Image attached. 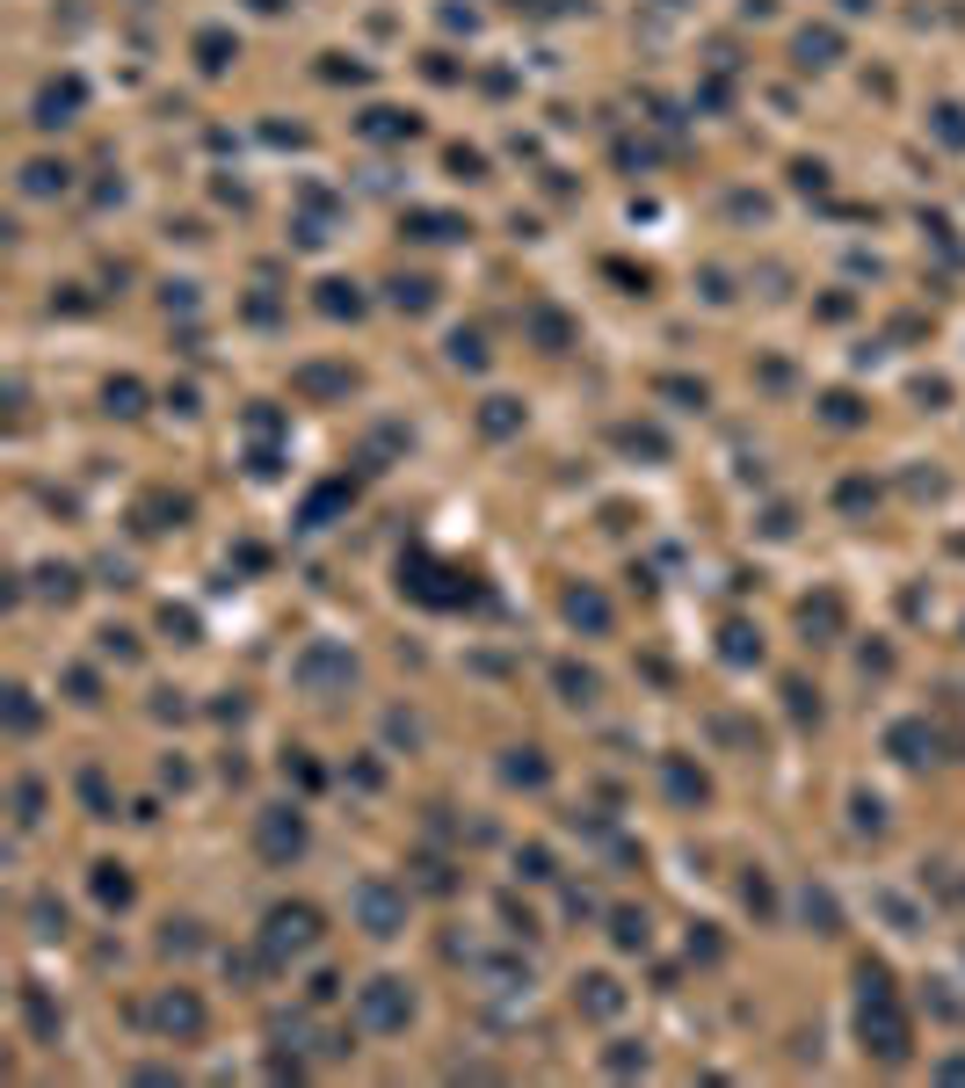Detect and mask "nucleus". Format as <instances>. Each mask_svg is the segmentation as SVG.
<instances>
[{
  "instance_id": "nucleus-1",
  "label": "nucleus",
  "mask_w": 965,
  "mask_h": 1088,
  "mask_svg": "<svg viewBox=\"0 0 965 1088\" xmlns=\"http://www.w3.org/2000/svg\"><path fill=\"white\" fill-rule=\"evenodd\" d=\"M269 944L277 950H305L313 944V907H277V915H269Z\"/></svg>"
},
{
  "instance_id": "nucleus-2",
  "label": "nucleus",
  "mask_w": 965,
  "mask_h": 1088,
  "mask_svg": "<svg viewBox=\"0 0 965 1088\" xmlns=\"http://www.w3.org/2000/svg\"><path fill=\"white\" fill-rule=\"evenodd\" d=\"M364 1016H370V1023H406V1002H400V987H392V980H378V987L364 994Z\"/></svg>"
},
{
  "instance_id": "nucleus-3",
  "label": "nucleus",
  "mask_w": 965,
  "mask_h": 1088,
  "mask_svg": "<svg viewBox=\"0 0 965 1088\" xmlns=\"http://www.w3.org/2000/svg\"><path fill=\"white\" fill-rule=\"evenodd\" d=\"M80 103V87H52L44 103H36V123H66V109Z\"/></svg>"
},
{
  "instance_id": "nucleus-4",
  "label": "nucleus",
  "mask_w": 965,
  "mask_h": 1088,
  "mask_svg": "<svg viewBox=\"0 0 965 1088\" xmlns=\"http://www.w3.org/2000/svg\"><path fill=\"white\" fill-rule=\"evenodd\" d=\"M799 58H806V66H827V58H835V36H827V30H806V36H799Z\"/></svg>"
},
{
  "instance_id": "nucleus-5",
  "label": "nucleus",
  "mask_w": 965,
  "mask_h": 1088,
  "mask_svg": "<svg viewBox=\"0 0 965 1088\" xmlns=\"http://www.w3.org/2000/svg\"><path fill=\"white\" fill-rule=\"evenodd\" d=\"M451 233H457V218H436V211L414 218V240H451Z\"/></svg>"
},
{
  "instance_id": "nucleus-6",
  "label": "nucleus",
  "mask_w": 965,
  "mask_h": 1088,
  "mask_svg": "<svg viewBox=\"0 0 965 1088\" xmlns=\"http://www.w3.org/2000/svg\"><path fill=\"white\" fill-rule=\"evenodd\" d=\"M364 915L378 922V936H392V900L378 893V885H370V893H364Z\"/></svg>"
},
{
  "instance_id": "nucleus-7",
  "label": "nucleus",
  "mask_w": 965,
  "mask_h": 1088,
  "mask_svg": "<svg viewBox=\"0 0 965 1088\" xmlns=\"http://www.w3.org/2000/svg\"><path fill=\"white\" fill-rule=\"evenodd\" d=\"M109 407H117V414H139V385H131V378L109 385Z\"/></svg>"
}]
</instances>
